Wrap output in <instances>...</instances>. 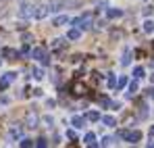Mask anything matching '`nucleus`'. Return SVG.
Wrapping results in <instances>:
<instances>
[{"mask_svg":"<svg viewBox=\"0 0 154 148\" xmlns=\"http://www.w3.org/2000/svg\"><path fill=\"white\" fill-rule=\"evenodd\" d=\"M21 54H23V56H29V54H31V52H29V46H23V48H21Z\"/></svg>","mask_w":154,"mask_h":148,"instance_id":"32","label":"nucleus"},{"mask_svg":"<svg viewBox=\"0 0 154 148\" xmlns=\"http://www.w3.org/2000/svg\"><path fill=\"white\" fill-rule=\"evenodd\" d=\"M106 81H108V88H117V77L112 73H108V79Z\"/></svg>","mask_w":154,"mask_h":148,"instance_id":"23","label":"nucleus"},{"mask_svg":"<svg viewBox=\"0 0 154 148\" xmlns=\"http://www.w3.org/2000/svg\"><path fill=\"white\" fill-rule=\"evenodd\" d=\"M85 121H88V119H85V117H81V115H75V117H73V119H71V125H73V127H75V129H81V127H83V125H85Z\"/></svg>","mask_w":154,"mask_h":148,"instance_id":"8","label":"nucleus"},{"mask_svg":"<svg viewBox=\"0 0 154 148\" xmlns=\"http://www.w3.org/2000/svg\"><path fill=\"white\" fill-rule=\"evenodd\" d=\"M65 4H67V0H50V2H48L50 13H58L60 8H65Z\"/></svg>","mask_w":154,"mask_h":148,"instance_id":"7","label":"nucleus"},{"mask_svg":"<svg viewBox=\"0 0 154 148\" xmlns=\"http://www.w3.org/2000/svg\"><path fill=\"white\" fill-rule=\"evenodd\" d=\"M33 77H35V79H42V77H44V71H42V69H33Z\"/></svg>","mask_w":154,"mask_h":148,"instance_id":"29","label":"nucleus"},{"mask_svg":"<svg viewBox=\"0 0 154 148\" xmlns=\"http://www.w3.org/2000/svg\"><path fill=\"white\" fill-rule=\"evenodd\" d=\"M152 11H154L152 6H146V8H144V15H146V17H148V15H152Z\"/></svg>","mask_w":154,"mask_h":148,"instance_id":"33","label":"nucleus"},{"mask_svg":"<svg viewBox=\"0 0 154 148\" xmlns=\"http://www.w3.org/2000/svg\"><path fill=\"white\" fill-rule=\"evenodd\" d=\"M79 38H81V29L79 27H73V29L67 31V40H79Z\"/></svg>","mask_w":154,"mask_h":148,"instance_id":"10","label":"nucleus"},{"mask_svg":"<svg viewBox=\"0 0 154 148\" xmlns=\"http://www.w3.org/2000/svg\"><path fill=\"white\" fill-rule=\"evenodd\" d=\"M140 117H142V119H144V117H148V106H146V104H142V106H140Z\"/></svg>","mask_w":154,"mask_h":148,"instance_id":"28","label":"nucleus"},{"mask_svg":"<svg viewBox=\"0 0 154 148\" xmlns=\"http://www.w3.org/2000/svg\"><path fill=\"white\" fill-rule=\"evenodd\" d=\"M125 86H129V79L125 77V75H121V77L117 79V88L121 90V88H125Z\"/></svg>","mask_w":154,"mask_h":148,"instance_id":"21","label":"nucleus"},{"mask_svg":"<svg viewBox=\"0 0 154 148\" xmlns=\"http://www.w3.org/2000/svg\"><path fill=\"white\" fill-rule=\"evenodd\" d=\"M144 31H146V33H152L154 31V21L152 19H146V21H144Z\"/></svg>","mask_w":154,"mask_h":148,"instance_id":"18","label":"nucleus"},{"mask_svg":"<svg viewBox=\"0 0 154 148\" xmlns=\"http://www.w3.org/2000/svg\"><path fill=\"white\" fill-rule=\"evenodd\" d=\"M23 136V129H21V125H13L11 127V138L15 140V138H21Z\"/></svg>","mask_w":154,"mask_h":148,"instance_id":"12","label":"nucleus"},{"mask_svg":"<svg viewBox=\"0 0 154 148\" xmlns=\"http://www.w3.org/2000/svg\"><path fill=\"white\" fill-rule=\"evenodd\" d=\"M52 46H54V48H63V46H65V40H60V38H58V40H54V44H52Z\"/></svg>","mask_w":154,"mask_h":148,"instance_id":"30","label":"nucleus"},{"mask_svg":"<svg viewBox=\"0 0 154 148\" xmlns=\"http://www.w3.org/2000/svg\"><path fill=\"white\" fill-rule=\"evenodd\" d=\"M148 96H150V98H154V88H150V90H148Z\"/></svg>","mask_w":154,"mask_h":148,"instance_id":"34","label":"nucleus"},{"mask_svg":"<svg viewBox=\"0 0 154 148\" xmlns=\"http://www.w3.org/2000/svg\"><path fill=\"white\" fill-rule=\"evenodd\" d=\"M137 79H133V81H129V92H127V96H133L135 92H137Z\"/></svg>","mask_w":154,"mask_h":148,"instance_id":"17","label":"nucleus"},{"mask_svg":"<svg viewBox=\"0 0 154 148\" xmlns=\"http://www.w3.org/2000/svg\"><path fill=\"white\" fill-rule=\"evenodd\" d=\"M65 23H69V17H67V15H58V17H54V21H52V25H54V27L65 25Z\"/></svg>","mask_w":154,"mask_h":148,"instance_id":"11","label":"nucleus"},{"mask_svg":"<svg viewBox=\"0 0 154 148\" xmlns=\"http://www.w3.org/2000/svg\"><path fill=\"white\" fill-rule=\"evenodd\" d=\"M83 142L88 144V146H98V142H96V136L90 131V134H85V138H83Z\"/></svg>","mask_w":154,"mask_h":148,"instance_id":"13","label":"nucleus"},{"mask_svg":"<svg viewBox=\"0 0 154 148\" xmlns=\"http://www.w3.org/2000/svg\"><path fill=\"white\" fill-rule=\"evenodd\" d=\"M19 17H21V19H31V17H35V4H21V6H19Z\"/></svg>","mask_w":154,"mask_h":148,"instance_id":"2","label":"nucleus"},{"mask_svg":"<svg viewBox=\"0 0 154 148\" xmlns=\"http://www.w3.org/2000/svg\"><path fill=\"white\" fill-rule=\"evenodd\" d=\"M85 119H88V121H98V119H100V113H98V111H90V113L85 115Z\"/></svg>","mask_w":154,"mask_h":148,"instance_id":"20","label":"nucleus"},{"mask_svg":"<svg viewBox=\"0 0 154 148\" xmlns=\"http://www.w3.org/2000/svg\"><path fill=\"white\" fill-rule=\"evenodd\" d=\"M42 123L46 125V127H52L54 125V119H52L50 115H46V117H42Z\"/></svg>","mask_w":154,"mask_h":148,"instance_id":"24","label":"nucleus"},{"mask_svg":"<svg viewBox=\"0 0 154 148\" xmlns=\"http://www.w3.org/2000/svg\"><path fill=\"white\" fill-rule=\"evenodd\" d=\"M38 123H40V117H38L33 111H29V113H27V117H25V125L33 129V127H38Z\"/></svg>","mask_w":154,"mask_h":148,"instance_id":"6","label":"nucleus"},{"mask_svg":"<svg viewBox=\"0 0 154 148\" xmlns=\"http://www.w3.org/2000/svg\"><path fill=\"white\" fill-rule=\"evenodd\" d=\"M102 123L108 125V127H115V125H117V119H115L112 115H104V117H102Z\"/></svg>","mask_w":154,"mask_h":148,"instance_id":"15","label":"nucleus"},{"mask_svg":"<svg viewBox=\"0 0 154 148\" xmlns=\"http://www.w3.org/2000/svg\"><path fill=\"white\" fill-rule=\"evenodd\" d=\"M129 63H131V50H129V48H125L123 56H121V65H123V67H127Z\"/></svg>","mask_w":154,"mask_h":148,"instance_id":"14","label":"nucleus"},{"mask_svg":"<svg viewBox=\"0 0 154 148\" xmlns=\"http://www.w3.org/2000/svg\"><path fill=\"white\" fill-rule=\"evenodd\" d=\"M144 73H146V71H144V67H135V69H133V77H135V79H142Z\"/></svg>","mask_w":154,"mask_h":148,"instance_id":"22","label":"nucleus"},{"mask_svg":"<svg viewBox=\"0 0 154 148\" xmlns=\"http://www.w3.org/2000/svg\"><path fill=\"white\" fill-rule=\"evenodd\" d=\"M83 92H85V88H83L81 83H75V86H73V94L79 96V94H83Z\"/></svg>","mask_w":154,"mask_h":148,"instance_id":"25","label":"nucleus"},{"mask_svg":"<svg viewBox=\"0 0 154 148\" xmlns=\"http://www.w3.org/2000/svg\"><path fill=\"white\" fill-rule=\"evenodd\" d=\"M150 136H152V138H154V125H152V127H150Z\"/></svg>","mask_w":154,"mask_h":148,"instance_id":"35","label":"nucleus"},{"mask_svg":"<svg viewBox=\"0 0 154 148\" xmlns=\"http://www.w3.org/2000/svg\"><path fill=\"white\" fill-rule=\"evenodd\" d=\"M117 138H125V142H129V144H137L142 140V131H137V129H133V131H119Z\"/></svg>","mask_w":154,"mask_h":148,"instance_id":"1","label":"nucleus"},{"mask_svg":"<svg viewBox=\"0 0 154 148\" xmlns=\"http://www.w3.org/2000/svg\"><path fill=\"white\" fill-rule=\"evenodd\" d=\"M115 140H117V138H112V136H104L102 142H100V146H112V144H115Z\"/></svg>","mask_w":154,"mask_h":148,"instance_id":"19","label":"nucleus"},{"mask_svg":"<svg viewBox=\"0 0 154 148\" xmlns=\"http://www.w3.org/2000/svg\"><path fill=\"white\" fill-rule=\"evenodd\" d=\"M31 58L40 61L42 65H48V63H50V61H48V54H46V50H44V48H33V50H31Z\"/></svg>","mask_w":154,"mask_h":148,"instance_id":"3","label":"nucleus"},{"mask_svg":"<svg viewBox=\"0 0 154 148\" xmlns=\"http://www.w3.org/2000/svg\"><path fill=\"white\" fill-rule=\"evenodd\" d=\"M19 144H21L23 148H29V146H33V140H29V138H23V140H21Z\"/></svg>","mask_w":154,"mask_h":148,"instance_id":"26","label":"nucleus"},{"mask_svg":"<svg viewBox=\"0 0 154 148\" xmlns=\"http://www.w3.org/2000/svg\"><path fill=\"white\" fill-rule=\"evenodd\" d=\"M67 138H69V140H77V134L73 129H69V131H67Z\"/></svg>","mask_w":154,"mask_h":148,"instance_id":"31","label":"nucleus"},{"mask_svg":"<svg viewBox=\"0 0 154 148\" xmlns=\"http://www.w3.org/2000/svg\"><path fill=\"white\" fill-rule=\"evenodd\" d=\"M48 13H50V6L48 4H44V2L35 4V19H44Z\"/></svg>","mask_w":154,"mask_h":148,"instance_id":"5","label":"nucleus"},{"mask_svg":"<svg viewBox=\"0 0 154 148\" xmlns=\"http://www.w3.org/2000/svg\"><path fill=\"white\" fill-rule=\"evenodd\" d=\"M2 54H4L6 58H17L21 52H17V50H13V48H4V50H2Z\"/></svg>","mask_w":154,"mask_h":148,"instance_id":"16","label":"nucleus"},{"mask_svg":"<svg viewBox=\"0 0 154 148\" xmlns=\"http://www.w3.org/2000/svg\"><path fill=\"white\" fill-rule=\"evenodd\" d=\"M106 17L108 19H119V17H123V11L121 8H106Z\"/></svg>","mask_w":154,"mask_h":148,"instance_id":"9","label":"nucleus"},{"mask_svg":"<svg viewBox=\"0 0 154 148\" xmlns=\"http://www.w3.org/2000/svg\"><path fill=\"white\" fill-rule=\"evenodd\" d=\"M15 77H17V75L13 73V71L4 73V75H2V79H0V90H6V88H8V86L15 81Z\"/></svg>","mask_w":154,"mask_h":148,"instance_id":"4","label":"nucleus"},{"mask_svg":"<svg viewBox=\"0 0 154 148\" xmlns=\"http://www.w3.org/2000/svg\"><path fill=\"white\" fill-rule=\"evenodd\" d=\"M150 81H152V83H154V75H150Z\"/></svg>","mask_w":154,"mask_h":148,"instance_id":"36","label":"nucleus"},{"mask_svg":"<svg viewBox=\"0 0 154 148\" xmlns=\"http://www.w3.org/2000/svg\"><path fill=\"white\" fill-rule=\"evenodd\" d=\"M35 146H40V148H46V146H48V140H46V138H38Z\"/></svg>","mask_w":154,"mask_h":148,"instance_id":"27","label":"nucleus"}]
</instances>
